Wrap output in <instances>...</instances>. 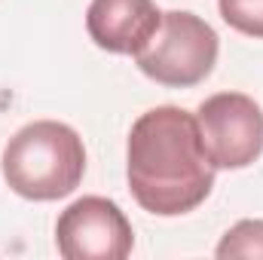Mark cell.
Returning a JSON list of instances; mask_svg holds the SVG:
<instances>
[{
    "instance_id": "6da1fadb",
    "label": "cell",
    "mask_w": 263,
    "mask_h": 260,
    "mask_svg": "<svg viewBox=\"0 0 263 260\" xmlns=\"http://www.w3.org/2000/svg\"><path fill=\"white\" fill-rule=\"evenodd\" d=\"M214 172L199 138L196 114L162 104L135 120L126 147V178L144 211L156 217L196 211L211 196Z\"/></svg>"
},
{
    "instance_id": "7a4b0ae2",
    "label": "cell",
    "mask_w": 263,
    "mask_h": 260,
    "mask_svg": "<svg viewBox=\"0 0 263 260\" xmlns=\"http://www.w3.org/2000/svg\"><path fill=\"white\" fill-rule=\"evenodd\" d=\"M0 169L9 190L22 199H65L80 187L86 175V147L70 126L55 120H37L9 138Z\"/></svg>"
},
{
    "instance_id": "3957f363",
    "label": "cell",
    "mask_w": 263,
    "mask_h": 260,
    "mask_svg": "<svg viewBox=\"0 0 263 260\" xmlns=\"http://www.w3.org/2000/svg\"><path fill=\"white\" fill-rule=\"evenodd\" d=\"M217 34L214 28L187 9L162 12L153 37L132 55L144 77L168 89L199 86L217 65Z\"/></svg>"
},
{
    "instance_id": "277c9868",
    "label": "cell",
    "mask_w": 263,
    "mask_h": 260,
    "mask_svg": "<svg viewBox=\"0 0 263 260\" xmlns=\"http://www.w3.org/2000/svg\"><path fill=\"white\" fill-rule=\"evenodd\" d=\"M202 147L214 169H248L263 153V110L245 92H217L196 110Z\"/></svg>"
},
{
    "instance_id": "5b68a950",
    "label": "cell",
    "mask_w": 263,
    "mask_h": 260,
    "mask_svg": "<svg viewBox=\"0 0 263 260\" xmlns=\"http://www.w3.org/2000/svg\"><path fill=\"white\" fill-rule=\"evenodd\" d=\"M55 245L65 260H126L135 233L114 199L83 196L59 214Z\"/></svg>"
},
{
    "instance_id": "8992f818",
    "label": "cell",
    "mask_w": 263,
    "mask_h": 260,
    "mask_svg": "<svg viewBox=\"0 0 263 260\" xmlns=\"http://www.w3.org/2000/svg\"><path fill=\"white\" fill-rule=\"evenodd\" d=\"M159 6L153 0H92L86 9V31L98 49L135 55L159 28Z\"/></svg>"
},
{
    "instance_id": "52a82bcc",
    "label": "cell",
    "mask_w": 263,
    "mask_h": 260,
    "mask_svg": "<svg viewBox=\"0 0 263 260\" xmlns=\"http://www.w3.org/2000/svg\"><path fill=\"white\" fill-rule=\"evenodd\" d=\"M217 257H263V220H239L230 227L214 251Z\"/></svg>"
},
{
    "instance_id": "ba28073f",
    "label": "cell",
    "mask_w": 263,
    "mask_h": 260,
    "mask_svg": "<svg viewBox=\"0 0 263 260\" xmlns=\"http://www.w3.org/2000/svg\"><path fill=\"white\" fill-rule=\"evenodd\" d=\"M217 9L233 31L263 40V0H217Z\"/></svg>"
}]
</instances>
